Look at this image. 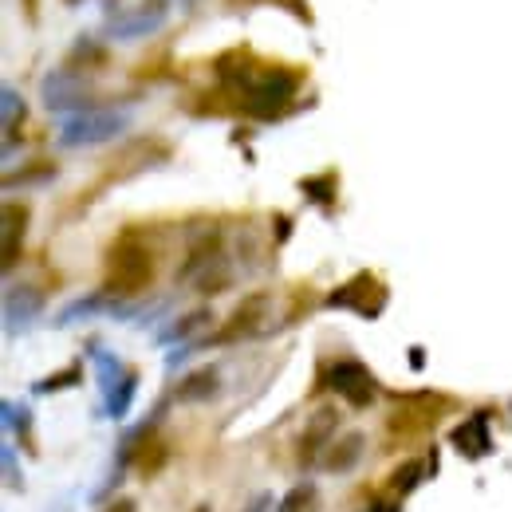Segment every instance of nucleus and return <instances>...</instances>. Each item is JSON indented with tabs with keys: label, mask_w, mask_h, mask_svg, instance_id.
Instances as JSON below:
<instances>
[{
	"label": "nucleus",
	"mask_w": 512,
	"mask_h": 512,
	"mask_svg": "<svg viewBox=\"0 0 512 512\" xmlns=\"http://www.w3.org/2000/svg\"><path fill=\"white\" fill-rule=\"evenodd\" d=\"M150 272H154L150 249L138 237H123V241L111 245V253H107V284H111L115 296L142 292L150 284Z\"/></svg>",
	"instance_id": "1"
},
{
	"label": "nucleus",
	"mask_w": 512,
	"mask_h": 512,
	"mask_svg": "<svg viewBox=\"0 0 512 512\" xmlns=\"http://www.w3.org/2000/svg\"><path fill=\"white\" fill-rule=\"evenodd\" d=\"M130 123L127 111H75L71 119H64V130H60V142L64 146H99L115 134H123Z\"/></svg>",
	"instance_id": "2"
},
{
	"label": "nucleus",
	"mask_w": 512,
	"mask_h": 512,
	"mask_svg": "<svg viewBox=\"0 0 512 512\" xmlns=\"http://www.w3.org/2000/svg\"><path fill=\"white\" fill-rule=\"evenodd\" d=\"M245 91H249V107L268 115L296 95V75L292 71H264L256 79H245Z\"/></svg>",
	"instance_id": "3"
},
{
	"label": "nucleus",
	"mask_w": 512,
	"mask_h": 512,
	"mask_svg": "<svg viewBox=\"0 0 512 512\" xmlns=\"http://www.w3.org/2000/svg\"><path fill=\"white\" fill-rule=\"evenodd\" d=\"M327 386H331L339 398H347L351 406H371V398H375V379H371V371H367L363 363H355V359L335 363V367L327 371Z\"/></svg>",
	"instance_id": "4"
},
{
	"label": "nucleus",
	"mask_w": 512,
	"mask_h": 512,
	"mask_svg": "<svg viewBox=\"0 0 512 512\" xmlns=\"http://www.w3.org/2000/svg\"><path fill=\"white\" fill-rule=\"evenodd\" d=\"M162 24H166V8L162 4H142V8H130V12L111 16L107 28H111L115 40H142V36H154Z\"/></svg>",
	"instance_id": "5"
},
{
	"label": "nucleus",
	"mask_w": 512,
	"mask_h": 512,
	"mask_svg": "<svg viewBox=\"0 0 512 512\" xmlns=\"http://www.w3.org/2000/svg\"><path fill=\"white\" fill-rule=\"evenodd\" d=\"M264 304H268V296H249V300H245V308L225 323V331L217 335V343H233V339L253 335L256 327H260V316H264Z\"/></svg>",
	"instance_id": "6"
},
{
	"label": "nucleus",
	"mask_w": 512,
	"mask_h": 512,
	"mask_svg": "<svg viewBox=\"0 0 512 512\" xmlns=\"http://www.w3.org/2000/svg\"><path fill=\"white\" fill-rule=\"evenodd\" d=\"M453 446L457 453H465V457H485L489 449H493V438H489V422L477 414V418H469L457 434H453Z\"/></svg>",
	"instance_id": "7"
},
{
	"label": "nucleus",
	"mask_w": 512,
	"mask_h": 512,
	"mask_svg": "<svg viewBox=\"0 0 512 512\" xmlns=\"http://www.w3.org/2000/svg\"><path fill=\"white\" fill-rule=\"evenodd\" d=\"M24 237V209L4 205V268L16 264V245Z\"/></svg>",
	"instance_id": "8"
},
{
	"label": "nucleus",
	"mask_w": 512,
	"mask_h": 512,
	"mask_svg": "<svg viewBox=\"0 0 512 512\" xmlns=\"http://www.w3.org/2000/svg\"><path fill=\"white\" fill-rule=\"evenodd\" d=\"M331 434H335V414H331V410H320V414L312 418V426H308V438H304V446H300V457H316V449H320Z\"/></svg>",
	"instance_id": "9"
},
{
	"label": "nucleus",
	"mask_w": 512,
	"mask_h": 512,
	"mask_svg": "<svg viewBox=\"0 0 512 512\" xmlns=\"http://www.w3.org/2000/svg\"><path fill=\"white\" fill-rule=\"evenodd\" d=\"M4 304H8V308H4V320L12 323V320H16V312H20V327H24V323L36 316V308H40V296H36L32 288H20V292L12 288Z\"/></svg>",
	"instance_id": "10"
},
{
	"label": "nucleus",
	"mask_w": 512,
	"mask_h": 512,
	"mask_svg": "<svg viewBox=\"0 0 512 512\" xmlns=\"http://www.w3.org/2000/svg\"><path fill=\"white\" fill-rule=\"evenodd\" d=\"M359 449H363V438H359V434H347L343 442H335V446H331V453H327V469L347 473V469L359 461Z\"/></svg>",
	"instance_id": "11"
},
{
	"label": "nucleus",
	"mask_w": 512,
	"mask_h": 512,
	"mask_svg": "<svg viewBox=\"0 0 512 512\" xmlns=\"http://www.w3.org/2000/svg\"><path fill=\"white\" fill-rule=\"evenodd\" d=\"M276 512H320V493H316L312 485H296V489L280 501Z\"/></svg>",
	"instance_id": "12"
},
{
	"label": "nucleus",
	"mask_w": 512,
	"mask_h": 512,
	"mask_svg": "<svg viewBox=\"0 0 512 512\" xmlns=\"http://www.w3.org/2000/svg\"><path fill=\"white\" fill-rule=\"evenodd\" d=\"M130 394H134V375H127L119 386H111V402H107V410H111L115 418H119V414H127Z\"/></svg>",
	"instance_id": "13"
},
{
	"label": "nucleus",
	"mask_w": 512,
	"mask_h": 512,
	"mask_svg": "<svg viewBox=\"0 0 512 512\" xmlns=\"http://www.w3.org/2000/svg\"><path fill=\"white\" fill-rule=\"evenodd\" d=\"M213 386H217V379H213L209 371H201V375H193L190 383H182V390H178V394H182V398H201V394H209Z\"/></svg>",
	"instance_id": "14"
},
{
	"label": "nucleus",
	"mask_w": 512,
	"mask_h": 512,
	"mask_svg": "<svg viewBox=\"0 0 512 512\" xmlns=\"http://www.w3.org/2000/svg\"><path fill=\"white\" fill-rule=\"evenodd\" d=\"M24 111V103H20V95L12 91V87H4V130H12L16 123V115Z\"/></svg>",
	"instance_id": "15"
},
{
	"label": "nucleus",
	"mask_w": 512,
	"mask_h": 512,
	"mask_svg": "<svg viewBox=\"0 0 512 512\" xmlns=\"http://www.w3.org/2000/svg\"><path fill=\"white\" fill-rule=\"evenodd\" d=\"M111 512H134V505H130V501H123V505H115Z\"/></svg>",
	"instance_id": "16"
},
{
	"label": "nucleus",
	"mask_w": 512,
	"mask_h": 512,
	"mask_svg": "<svg viewBox=\"0 0 512 512\" xmlns=\"http://www.w3.org/2000/svg\"><path fill=\"white\" fill-rule=\"evenodd\" d=\"M197 512H209V509H197Z\"/></svg>",
	"instance_id": "17"
}]
</instances>
